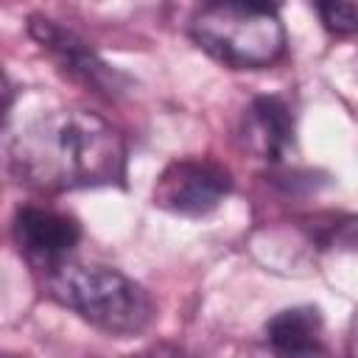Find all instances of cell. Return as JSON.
Here are the masks:
<instances>
[{
	"label": "cell",
	"instance_id": "obj_12",
	"mask_svg": "<svg viewBox=\"0 0 358 358\" xmlns=\"http://www.w3.org/2000/svg\"><path fill=\"white\" fill-rule=\"evenodd\" d=\"M347 355L358 358V310L350 319V330H347Z\"/></svg>",
	"mask_w": 358,
	"mask_h": 358
},
{
	"label": "cell",
	"instance_id": "obj_1",
	"mask_svg": "<svg viewBox=\"0 0 358 358\" xmlns=\"http://www.w3.org/2000/svg\"><path fill=\"white\" fill-rule=\"evenodd\" d=\"M11 173L45 193L126 185L123 134L84 106L48 109L8 134Z\"/></svg>",
	"mask_w": 358,
	"mask_h": 358
},
{
	"label": "cell",
	"instance_id": "obj_9",
	"mask_svg": "<svg viewBox=\"0 0 358 358\" xmlns=\"http://www.w3.org/2000/svg\"><path fill=\"white\" fill-rule=\"evenodd\" d=\"M316 11L324 22L327 31L333 34H358V3H338V0H327V3H316Z\"/></svg>",
	"mask_w": 358,
	"mask_h": 358
},
{
	"label": "cell",
	"instance_id": "obj_11",
	"mask_svg": "<svg viewBox=\"0 0 358 358\" xmlns=\"http://www.w3.org/2000/svg\"><path fill=\"white\" fill-rule=\"evenodd\" d=\"M249 358H330L324 352V347L319 350H305V352H282V350H274L268 344H257L249 350Z\"/></svg>",
	"mask_w": 358,
	"mask_h": 358
},
{
	"label": "cell",
	"instance_id": "obj_13",
	"mask_svg": "<svg viewBox=\"0 0 358 358\" xmlns=\"http://www.w3.org/2000/svg\"><path fill=\"white\" fill-rule=\"evenodd\" d=\"M3 358H20V355H11V352H6V355H3Z\"/></svg>",
	"mask_w": 358,
	"mask_h": 358
},
{
	"label": "cell",
	"instance_id": "obj_8",
	"mask_svg": "<svg viewBox=\"0 0 358 358\" xmlns=\"http://www.w3.org/2000/svg\"><path fill=\"white\" fill-rule=\"evenodd\" d=\"M322 313L313 305H296L266 322V344L282 352H305L322 347Z\"/></svg>",
	"mask_w": 358,
	"mask_h": 358
},
{
	"label": "cell",
	"instance_id": "obj_10",
	"mask_svg": "<svg viewBox=\"0 0 358 358\" xmlns=\"http://www.w3.org/2000/svg\"><path fill=\"white\" fill-rule=\"evenodd\" d=\"M126 358H193V355L179 344L157 341V344H148V347H143V350H137V352H131Z\"/></svg>",
	"mask_w": 358,
	"mask_h": 358
},
{
	"label": "cell",
	"instance_id": "obj_3",
	"mask_svg": "<svg viewBox=\"0 0 358 358\" xmlns=\"http://www.w3.org/2000/svg\"><path fill=\"white\" fill-rule=\"evenodd\" d=\"M190 36L213 59L238 70L268 67L285 53V28L277 6L268 3H207L190 17Z\"/></svg>",
	"mask_w": 358,
	"mask_h": 358
},
{
	"label": "cell",
	"instance_id": "obj_5",
	"mask_svg": "<svg viewBox=\"0 0 358 358\" xmlns=\"http://www.w3.org/2000/svg\"><path fill=\"white\" fill-rule=\"evenodd\" d=\"M31 36L56 59V64L62 67V73H67L73 81L101 92V95H117L123 92L126 78L112 70L76 31L59 25L50 17H39L34 14L28 22Z\"/></svg>",
	"mask_w": 358,
	"mask_h": 358
},
{
	"label": "cell",
	"instance_id": "obj_2",
	"mask_svg": "<svg viewBox=\"0 0 358 358\" xmlns=\"http://www.w3.org/2000/svg\"><path fill=\"white\" fill-rule=\"evenodd\" d=\"M42 285L59 305L76 310L109 336L143 333L154 316L151 296L140 282L117 268L84 260H62L42 268Z\"/></svg>",
	"mask_w": 358,
	"mask_h": 358
},
{
	"label": "cell",
	"instance_id": "obj_6",
	"mask_svg": "<svg viewBox=\"0 0 358 358\" xmlns=\"http://www.w3.org/2000/svg\"><path fill=\"white\" fill-rule=\"evenodd\" d=\"M11 232L20 252L39 271L67 260L76 243L81 241V224L73 215L50 207H36V204L17 207Z\"/></svg>",
	"mask_w": 358,
	"mask_h": 358
},
{
	"label": "cell",
	"instance_id": "obj_4",
	"mask_svg": "<svg viewBox=\"0 0 358 358\" xmlns=\"http://www.w3.org/2000/svg\"><path fill=\"white\" fill-rule=\"evenodd\" d=\"M229 171L215 159H173L154 185V204L176 215H207L229 193Z\"/></svg>",
	"mask_w": 358,
	"mask_h": 358
},
{
	"label": "cell",
	"instance_id": "obj_7",
	"mask_svg": "<svg viewBox=\"0 0 358 358\" xmlns=\"http://www.w3.org/2000/svg\"><path fill=\"white\" fill-rule=\"evenodd\" d=\"M241 137L252 154L266 162H280L294 145V115L280 95H260L243 115Z\"/></svg>",
	"mask_w": 358,
	"mask_h": 358
}]
</instances>
